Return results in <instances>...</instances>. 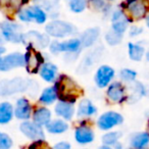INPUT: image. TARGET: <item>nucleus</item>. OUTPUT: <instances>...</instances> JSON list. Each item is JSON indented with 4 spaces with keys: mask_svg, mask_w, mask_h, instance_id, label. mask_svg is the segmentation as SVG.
Wrapping results in <instances>:
<instances>
[{
    "mask_svg": "<svg viewBox=\"0 0 149 149\" xmlns=\"http://www.w3.org/2000/svg\"><path fill=\"white\" fill-rule=\"evenodd\" d=\"M83 49L84 48L79 37L68 38L62 41L54 39L50 41L48 45V50L50 53L53 55H57L60 53L64 54V60L68 62L77 60Z\"/></svg>",
    "mask_w": 149,
    "mask_h": 149,
    "instance_id": "f257e3e1",
    "label": "nucleus"
},
{
    "mask_svg": "<svg viewBox=\"0 0 149 149\" xmlns=\"http://www.w3.org/2000/svg\"><path fill=\"white\" fill-rule=\"evenodd\" d=\"M53 85L57 91L58 99L68 100L76 103L78 98L83 94L82 88L74 82V80L64 74H59Z\"/></svg>",
    "mask_w": 149,
    "mask_h": 149,
    "instance_id": "f03ea898",
    "label": "nucleus"
},
{
    "mask_svg": "<svg viewBox=\"0 0 149 149\" xmlns=\"http://www.w3.org/2000/svg\"><path fill=\"white\" fill-rule=\"evenodd\" d=\"M44 33L49 38H53L55 40L68 39L74 37L78 33V28L72 23L62 19H51L49 23L45 25Z\"/></svg>",
    "mask_w": 149,
    "mask_h": 149,
    "instance_id": "7ed1b4c3",
    "label": "nucleus"
},
{
    "mask_svg": "<svg viewBox=\"0 0 149 149\" xmlns=\"http://www.w3.org/2000/svg\"><path fill=\"white\" fill-rule=\"evenodd\" d=\"M24 35L23 26L17 22L8 17L0 23V36L4 43L23 44Z\"/></svg>",
    "mask_w": 149,
    "mask_h": 149,
    "instance_id": "20e7f679",
    "label": "nucleus"
},
{
    "mask_svg": "<svg viewBox=\"0 0 149 149\" xmlns=\"http://www.w3.org/2000/svg\"><path fill=\"white\" fill-rule=\"evenodd\" d=\"M31 83L32 80L22 77L0 80V98L10 97L19 93L29 92Z\"/></svg>",
    "mask_w": 149,
    "mask_h": 149,
    "instance_id": "39448f33",
    "label": "nucleus"
},
{
    "mask_svg": "<svg viewBox=\"0 0 149 149\" xmlns=\"http://www.w3.org/2000/svg\"><path fill=\"white\" fill-rule=\"evenodd\" d=\"M120 8L125 11L132 23L142 21L149 15V0H125L120 3Z\"/></svg>",
    "mask_w": 149,
    "mask_h": 149,
    "instance_id": "423d86ee",
    "label": "nucleus"
},
{
    "mask_svg": "<svg viewBox=\"0 0 149 149\" xmlns=\"http://www.w3.org/2000/svg\"><path fill=\"white\" fill-rule=\"evenodd\" d=\"M124 116L116 110H107L98 116L96 127L102 132H108L124 124Z\"/></svg>",
    "mask_w": 149,
    "mask_h": 149,
    "instance_id": "0eeeda50",
    "label": "nucleus"
},
{
    "mask_svg": "<svg viewBox=\"0 0 149 149\" xmlns=\"http://www.w3.org/2000/svg\"><path fill=\"white\" fill-rule=\"evenodd\" d=\"M24 58H25V66L24 68H25L26 72L30 74H38L42 64L46 61L41 51L34 48L31 45L26 46Z\"/></svg>",
    "mask_w": 149,
    "mask_h": 149,
    "instance_id": "6e6552de",
    "label": "nucleus"
},
{
    "mask_svg": "<svg viewBox=\"0 0 149 149\" xmlns=\"http://www.w3.org/2000/svg\"><path fill=\"white\" fill-rule=\"evenodd\" d=\"M96 134L88 120H80L74 130V140L78 145L85 147L95 141Z\"/></svg>",
    "mask_w": 149,
    "mask_h": 149,
    "instance_id": "1a4fd4ad",
    "label": "nucleus"
},
{
    "mask_svg": "<svg viewBox=\"0 0 149 149\" xmlns=\"http://www.w3.org/2000/svg\"><path fill=\"white\" fill-rule=\"evenodd\" d=\"M106 99L113 104H122L128 101V90L127 85L120 81H113L109 84L105 91Z\"/></svg>",
    "mask_w": 149,
    "mask_h": 149,
    "instance_id": "9d476101",
    "label": "nucleus"
},
{
    "mask_svg": "<svg viewBox=\"0 0 149 149\" xmlns=\"http://www.w3.org/2000/svg\"><path fill=\"white\" fill-rule=\"evenodd\" d=\"M25 66L24 53L19 51H13L5 53L0 57V72H8L10 70L21 68Z\"/></svg>",
    "mask_w": 149,
    "mask_h": 149,
    "instance_id": "9b49d317",
    "label": "nucleus"
},
{
    "mask_svg": "<svg viewBox=\"0 0 149 149\" xmlns=\"http://www.w3.org/2000/svg\"><path fill=\"white\" fill-rule=\"evenodd\" d=\"M116 78V70L109 64H100L94 74V83L99 89H106Z\"/></svg>",
    "mask_w": 149,
    "mask_h": 149,
    "instance_id": "f8f14e48",
    "label": "nucleus"
},
{
    "mask_svg": "<svg viewBox=\"0 0 149 149\" xmlns=\"http://www.w3.org/2000/svg\"><path fill=\"white\" fill-rule=\"evenodd\" d=\"M109 19L110 25H111L110 30H112L113 32L123 36L128 31L130 24H132V21L129 19L128 15L125 13V11L122 8H120V7L114 8L112 10L111 15L109 17Z\"/></svg>",
    "mask_w": 149,
    "mask_h": 149,
    "instance_id": "ddd939ff",
    "label": "nucleus"
},
{
    "mask_svg": "<svg viewBox=\"0 0 149 149\" xmlns=\"http://www.w3.org/2000/svg\"><path fill=\"white\" fill-rule=\"evenodd\" d=\"M104 52V47L102 45H99L95 48H92L91 50L87 52L82 58L77 70L79 74H87L89 70H92L94 65L97 63L102 57V54Z\"/></svg>",
    "mask_w": 149,
    "mask_h": 149,
    "instance_id": "4468645a",
    "label": "nucleus"
},
{
    "mask_svg": "<svg viewBox=\"0 0 149 149\" xmlns=\"http://www.w3.org/2000/svg\"><path fill=\"white\" fill-rule=\"evenodd\" d=\"M19 132L24 135L27 139L36 142V141H44L45 140V130L42 127L38 126L37 124L32 120H25L19 124Z\"/></svg>",
    "mask_w": 149,
    "mask_h": 149,
    "instance_id": "2eb2a0df",
    "label": "nucleus"
},
{
    "mask_svg": "<svg viewBox=\"0 0 149 149\" xmlns=\"http://www.w3.org/2000/svg\"><path fill=\"white\" fill-rule=\"evenodd\" d=\"M50 41H51L50 38L45 33H40L36 30H31V31L25 32L23 44L25 46L31 45L36 49L41 50L48 48Z\"/></svg>",
    "mask_w": 149,
    "mask_h": 149,
    "instance_id": "dca6fc26",
    "label": "nucleus"
},
{
    "mask_svg": "<svg viewBox=\"0 0 149 149\" xmlns=\"http://www.w3.org/2000/svg\"><path fill=\"white\" fill-rule=\"evenodd\" d=\"M34 107L32 105L31 101L26 96H21L15 100L13 104V113L15 118L21 122L29 120L32 118Z\"/></svg>",
    "mask_w": 149,
    "mask_h": 149,
    "instance_id": "f3484780",
    "label": "nucleus"
},
{
    "mask_svg": "<svg viewBox=\"0 0 149 149\" xmlns=\"http://www.w3.org/2000/svg\"><path fill=\"white\" fill-rule=\"evenodd\" d=\"M53 111L58 118L70 122L76 116V103L68 100L58 99L57 102L54 104Z\"/></svg>",
    "mask_w": 149,
    "mask_h": 149,
    "instance_id": "a211bd4d",
    "label": "nucleus"
},
{
    "mask_svg": "<svg viewBox=\"0 0 149 149\" xmlns=\"http://www.w3.org/2000/svg\"><path fill=\"white\" fill-rule=\"evenodd\" d=\"M98 108L88 98H82L76 108V116L80 120H89L97 114Z\"/></svg>",
    "mask_w": 149,
    "mask_h": 149,
    "instance_id": "6ab92c4d",
    "label": "nucleus"
},
{
    "mask_svg": "<svg viewBox=\"0 0 149 149\" xmlns=\"http://www.w3.org/2000/svg\"><path fill=\"white\" fill-rule=\"evenodd\" d=\"M39 76L45 83L54 84L57 80L59 72H58V68L55 63L51 61H45L39 70Z\"/></svg>",
    "mask_w": 149,
    "mask_h": 149,
    "instance_id": "aec40b11",
    "label": "nucleus"
},
{
    "mask_svg": "<svg viewBox=\"0 0 149 149\" xmlns=\"http://www.w3.org/2000/svg\"><path fill=\"white\" fill-rule=\"evenodd\" d=\"M32 120L38 126L45 128L52 120V111L47 106L39 105L34 108L33 114H32Z\"/></svg>",
    "mask_w": 149,
    "mask_h": 149,
    "instance_id": "412c9836",
    "label": "nucleus"
},
{
    "mask_svg": "<svg viewBox=\"0 0 149 149\" xmlns=\"http://www.w3.org/2000/svg\"><path fill=\"white\" fill-rule=\"evenodd\" d=\"M129 148L149 149V132L140 131L132 134L129 138Z\"/></svg>",
    "mask_w": 149,
    "mask_h": 149,
    "instance_id": "4be33fe9",
    "label": "nucleus"
},
{
    "mask_svg": "<svg viewBox=\"0 0 149 149\" xmlns=\"http://www.w3.org/2000/svg\"><path fill=\"white\" fill-rule=\"evenodd\" d=\"M33 4L38 5L47 13L48 17L56 19L59 15L60 0H33Z\"/></svg>",
    "mask_w": 149,
    "mask_h": 149,
    "instance_id": "5701e85b",
    "label": "nucleus"
},
{
    "mask_svg": "<svg viewBox=\"0 0 149 149\" xmlns=\"http://www.w3.org/2000/svg\"><path fill=\"white\" fill-rule=\"evenodd\" d=\"M100 37V29L98 27L88 28L80 35V40L83 48H91L96 44Z\"/></svg>",
    "mask_w": 149,
    "mask_h": 149,
    "instance_id": "b1692460",
    "label": "nucleus"
},
{
    "mask_svg": "<svg viewBox=\"0 0 149 149\" xmlns=\"http://www.w3.org/2000/svg\"><path fill=\"white\" fill-rule=\"evenodd\" d=\"M58 100V94L56 91V88L54 85L48 86V87L44 88L41 92H40L39 96H38V102L43 106H50L52 104H55Z\"/></svg>",
    "mask_w": 149,
    "mask_h": 149,
    "instance_id": "393cba45",
    "label": "nucleus"
},
{
    "mask_svg": "<svg viewBox=\"0 0 149 149\" xmlns=\"http://www.w3.org/2000/svg\"><path fill=\"white\" fill-rule=\"evenodd\" d=\"M147 95V89L143 83L136 81L134 83L130 84L128 90V102L135 103L139 101L141 98L145 97Z\"/></svg>",
    "mask_w": 149,
    "mask_h": 149,
    "instance_id": "a878e982",
    "label": "nucleus"
},
{
    "mask_svg": "<svg viewBox=\"0 0 149 149\" xmlns=\"http://www.w3.org/2000/svg\"><path fill=\"white\" fill-rule=\"evenodd\" d=\"M45 131L50 135H54V136H59V135H63L70 130V124L68 122L61 118H52L51 122L45 127Z\"/></svg>",
    "mask_w": 149,
    "mask_h": 149,
    "instance_id": "bb28decb",
    "label": "nucleus"
},
{
    "mask_svg": "<svg viewBox=\"0 0 149 149\" xmlns=\"http://www.w3.org/2000/svg\"><path fill=\"white\" fill-rule=\"evenodd\" d=\"M13 118V104L7 100L0 102V126L8 125Z\"/></svg>",
    "mask_w": 149,
    "mask_h": 149,
    "instance_id": "cd10ccee",
    "label": "nucleus"
},
{
    "mask_svg": "<svg viewBox=\"0 0 149 149\" xmlns=\"http://www.w3.org/2000/svg\"><path fill=\"white\" fill-rule=\"evenodd\" d=\"M88 6L91 7L93 10L97 13H101L104 17L109 19L110 15L112 13L111 3H108L106 0H87Z\"/></svg>",
    "mask_w": 149,
    "mask_h": 149,
    "instance_id": "c85d7f7f",
    "label": "nucleus"
},
{
    "mask_svg": "<svg viewBox=\"0 0 149 149\" xmlns=\"http://www.w3.org/2000/svg\"><path fill=\"white\" fill-rule=\"evenodd\" d=\"M146 49L143 45L137 42H129L128 43V55L132 61L139 62L144 58Z\"/></svg>",
    "mask_w": 149,
    "mask_h": 149,
    "instance_id": "c756f323",
    "label": "nucleus"
},
{
    "mask_svg": "<svg viewBox=\"0 0 149 149\" xmlns=\"http://www.w3.org/2000/svg\"><path fill=\"white\" fill-rule=\"evenodd\" d=\"M30 10L32 13V19H33V23H35L36 25H44V24H47V21L49 19L47 13H46L44 9H42L40 6L35 4L30 5Z\"/></svg>",
    "mask_w": 149,
    "mask_h": 149,
    "instance_id": "7c9ffc66",
    "label": "nucleus"
},
{
    "mask_svg": "<svg viewBox=\"0 0 149 149\" xmlns=\"http://www.w3.org/2000/svg\"><path fill=\"white\" fill-rule=\"evenodd\" d=\"M1 8L8 15H17V13L24 7L22 0H0Z\"/></svg>",
    "mask_w": 149,
    "mask_h": 149,
    "instance_id": "2f4dec72",
    "label": "nucleus"
},
{
    "mask_svg": "<svg viewBox=\"0 0 149 149\" xmlns=\"http://www.w3.org/2000/svg\"><path fill=\"white\" fill-rule=\"evenodd\" d=\"M118 77H120L122 83L126 84V85H130V84L137 81L138 72H137V70H133L131 68H124L118 72Z\"/></svg>",
    "mask_w": 149,
    "mask_h": 149,
    "instance_id": "473e14b6",
    "label": "nucleus"
},
{
    "mask_svg": "<svg viewBox=\"0 0 149 149\" xmlns=\"http://www.w3.org/2000/svg\"><path fill=\"white\" fill-rule=\"evenodd\" d=\"M122 137H123V133L120 131H116V130L108 131V132H105L101 136V144L112 147L116 142L120 141Z\"/></svg>",
    "mask_w": 149,
    "mask_h": 149,
    "instance_id": "72a5a7b5",
    "label": "nucleus"
},
{
    "mask_svg": "<svg viewBox=\"0 0 149 149\" xmlns=\"http://www.w3.org/2000/svg\"><path fill=\"white\" fill-rule=\"evenodd\" d=\"M68 6L72 13H82L87 9L88 2L87 0H68Z\"/></svg>",
    "mask_w": 149,
    "mask_h": 149,
    "instance_id": "f704fd0d",
    "label": "nucleus"
},
{
    "mask_svg": "<svg viewBox=\"0 0 149 149\" xmlns=\"http://www.w3.org/2000/svg\"><path fill=\"white\" fill-rule=\"evenodd\" d=\"M123 38H124L123 35H120V34L113 32L112 30H109L104 35V41H105V43L108 46H112L113 47V46H118L122 43Z\"/></svg>",
    "mask_w": 149,
    "mask_h": 149,
    "instance_id": "c9c22d12",
    "label": "nucleus"
},
{
    "mask_svg": "<svg viewBox=\"0 0 149 149\" xmlns=\"http://www.w3.org/2000/svg\"><path fill=\"white\" fill-rule=\"evenodd\" d=\"M17 19H19V22L23 24H31L33 23V19H32V13L30 10L29 6H24L19 9L15 15Z\"/></svg>",
    "mask_w": 149,
    "mask_h": 149,
    "instance_id": "e433bc0d",
    "label": "nucleus"
},
{
    "mask_svg": "<svg viewBox=\"0 0 149 149\" xmlns=\"http://www.w3.org/2000/svg\"><path fill=\"white\" fill-rule=\"evenodd\" d=\"M13 141L8 134L0 131V149H11Z\"/></svg>",
    "mask_w": 149,
    "mask_h": 149,
    "instance_id": "4c0bfd02",
    "label": "nucleus"
},
{
    "mask_svg": "<svg viewBox=\"0 0 149 149\" xmlns=\"http://www.w3.org/2000/svg\"><path fill=\"white\" fill-rule=\"evenodd\" d=\"M143 33H144L143 27L138 26V25H132V26H130L128 29V34L131 38H137L142 35Z\"/></svg>",
    "mask_w": 149,
    "mask_h": 149,
    "instance_id": "58836bf2",
    "label": "nucleus"
},
{
    "mask_svg": "<svg viewBox=\"0 0 149 149\" xmlns=\"http://www.w3.org/2000/svg\"><path fill=\"white\" fill-rule=\"evenodd\" d=\"M51 149H72V144H70L68 141L62 140L56 142L53 146L51 147Z\"/></svg>",
    "mask_w": 149,
    "mask_h": 149,
    "instance_id": "ea45409f",
    "label": "nucleus"
},
{
    "mask_svg": "<svg viewBox=\"0 0 149 149\" xmlns=\"http://www.w3.org/2000/svg\"><path fill=\"white\" fill-rule=\"evenodd\" d=\"M29 149H51L48 144L44 141H36V142H33L31 145L29 146Z\"/></svg>",
    "mask_w": 149,
    "mask_h": 149,
    "instance_id": "a19ab883",
    "label": "nucleus"
},
{
    "mask_svg": "<svg viewBox=\"0 0 149 149\" xmlns=\"http://www.w3.org/2000/svg\"><path fill=\"white\" fill-rule=\"evenodd\" d=\"M112 148L113 149H125V145L123 142H120V141H118V142H116V144L112 146Z\"/></svg>",
    "mask_w": 149,
    "mask_h": 149,
    "instance_id": "79ce46f5",
    "label": "nucleus"
},
{
    "mask_svg": "<svg viewBox=\"0 0 149 149\" xmlns=\"http://www.w3.org/2000/svg\"><path fill=\"white\" fill-rule=\"evenodd\" d=\"M5 53H6V48H5V46L0 45V57L4 55Z\"/></svg>",
    "mask_w": 149,
    "mask_h": 149,
    "instance_id": "37998d69",
    "label": "nucleus"
},
{
    "mask_svg": "<svg viewBox=\"0 0 149 149\" xmlns=\"http://www.w3.org/2000/svg\"><path fill=\"white\" fill-rule=\"evenodd\" d=\"M98 149H113L111 146H107V145H103V144H101L99 147H98Z\"/></svg>",
    "mask_w": 149,
    "mask_h": 149,
    "instance_id": "c03bdc74",
    "label": "nucleus"
},
{
    "mask_svg": "<svg viewBox=\"0 0 149 149\" xmlns=\"http://www.w3.org/2000/svg\"><path fill=\"white\" fill-rule=\"evenodd\" d=\"M144 58L147 60V61L149 62V48L146 50V52H145V56H144Z\"/></svg>",
    "mask_w": 149,
    "mask_h": 149,
    "instance_id": "a18cd8bd",
    "label": "nucleus"
},
{
    "mask_svg": "<svg viewBox=\"0 0 149 149\" xmlns=\"http://www.w3.org/2000/svg\"><path fill=\"white\" fill-rule=\"evenodd\" d=\"M145 25H146V27L149 29V15L145 17Z\"/></svg>",
    "mask_w": 149,
    "mask_h": 149,
    "instance_id": "49530a36",
    "label": "nucleus"
},
{
    "mask_svg": "<svg viewBox=\"0 0 149 149\" xmlns=\"http://www.w3.org/2000/svg\"><path fill=\"white\" fill-rule=\"evenodd\" d=\"M22 2H23V5H24V6H26V5H27L28 3L30 2V0H22Z\"/></svg>",
    "mask_w": 149,
    "mask_h": 149,
    "instance_id": "de8ad7c7",
    "label": "nucleus"
},
{
    "mask_svg": "<svg viewBox=\"0 0 149 149\" xmlns=\"http://www.w3.org/2000/svg\"><path fill=\"white\" fill-rule=\"evenodd\" d=\"M4 44V42H3L2 38H1V36H0V45H3Z\"/></svg>",
    "mask_w": 149,
    "mask_h": 149,
    "instance_id": "09e8293b",
    "label": "nucleus"
},
{
    "mask_svg": "<svg viewBox=\"0 0 149 149\" xmlns=\"http://www.w3.org/2000/svg\"><path fill=\"white\" fill-rule=\"evenodd\" d=\"M108 3H112V2H114V1H116V0H106Z\"/></svg>",
    "mask_w": 149,
    "mask_h": 149,
    "instance_id": "8fccbe9b",
    "label": "nucleus"
},
{
    "mask_svg": "<svg viewBox=\"0 0 149 149\" xmlns=\"http://www.w3.org/2000/svg\"><path fill=\"white\" fill-rule=\"evenodd\" d=\"M147 131L149 132V120H148V123H147Z\"/></svg>",
    "mask_w": 149,
    "mask_h": 149,
    "instance_id": "3c124183",
    "label": "nucleus"
},
{
    "mask_svg": "<svg viewBox=\"0 0 149 149\" xmlns=\"http://www.w3.org/2000/svg\"><path fill=\"white\" fill-rule=\"evenodd\" d=\"M147 93H149V85H148V88H147Z\"/></svg>",
    "mask_w": 149,
    "mask_h": 149,
    "instance_id": "603ef678",
    "label": "nucleus"
},
{
    "mask_svg": "<svg viewBox=\"0 0 149 149\" xmlns=\"http://www.w3.org/2000/svg\"><path fill=\"white\" fill-rule=\"evenodd\" d=\"M80 149H88V148H85V147H83V148H80Z\"/></svg>",
    "mask_w": 149,
    "mask_h": 149,
    "instance_id": "864d4df0",
    "label": "nucleus"
},
{
    "mask_svg": "<svg viewBox=\"0 0 149 149\" xmlns=\"http://www.w3.org/2000/svg\"><path fill=\"white\" fill-rule=\"evenodd\" d=\"M0 8H1V3H0Z\"/></svg>",
    "mask_w": 149,
    "mask_h": 149,
    "instance_id": "5fc2aeb1",
    "label": "nucleus"
}]
</instances>
